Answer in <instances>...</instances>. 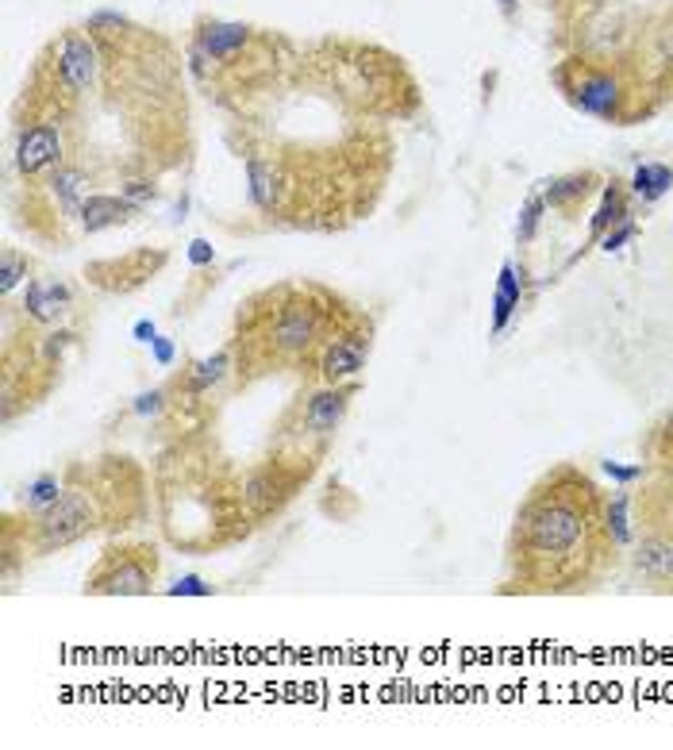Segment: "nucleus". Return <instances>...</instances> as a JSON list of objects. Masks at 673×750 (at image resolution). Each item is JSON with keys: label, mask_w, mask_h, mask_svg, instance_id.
Instances as JSON below:
<instances>
[{"label": "nucleus", "mask_w": 673, "mask_h": 750, "mask_svg": "<svg viewBox=\"0 0 673 750\" xmlns=\"http://www.w3.org/2000/svg\"><path fill=\"white\" fill-rule=\"evenodd\" d=\"M169 405H174V396H169V385H158V389H147V393L135 396L131 412L139 416V420H158L162 412H169Z\"/></svg>", "instance_id": "a878e982"}, {"label": "nucleus", "mask_w": 673, "mask_h": 750, "mask_svg": "<svg viewBox=\"0 0 673 750\" xmlns=\"http://www.w3.org/2000/svg\"><path fill=\"white\" fill-rule=\"evenodd\" d=\"M135 216H139V208H135L127 196L89 193L81 201V212H77V228H81L85 236H101V231L119 228V224H127V219H135Z\"/></svg>", "instance_id": "dca6fc26"}, {"label": "nucleus", "mask_w": 673, "mask_h": 750, "mask_svg": "<svg viewBox=\"0 0 673 750\" xmlns=\"http://www.w3.org/2000/svg\"><path fill=\"white\" fill-rule=\"evenodd\" d=\"M600 189H605V174H597V169H573V174H558V178L543 181V201H547V208L562 212V216H573V212L585 208Z\"/></svg>", "instance_id": "2eb2a0df"}, {"label": "nucleus", "mask_w": 673, "mask_h": 750, "mask_svg": "<svg viewBox=\"0 0 673 750\" xmlns=\"http://www.w3.org/2000/svg\"><path fill=\"white\" fill-rule=\"evenodd\" d=\"M116 186H119V196H127L139 212H143L147 204L158 201V181H154V174H147V169H131V174H124Z\"/></svg>", "instance_id": "5701e85b"}, {"label": "nucleus", "mask_w": 673, "mask_h": 750, "mask_svg": "<svg viewBox=\"0 0 673 750\" xmlns=\"http://www.w3.org/2000/svg\"><path fill=\"white\" fill-rule=\"evenodd\" d=\"M543 216H547V201H543V193H531L520 208V219H516V243L520 246L535 243L538 228H543Z\"/></svg>", "instance_id": "393cba45"}, {"label": "nucleus", "mask_w": 673, "mask_h": 750, "mask_svg": "<svg viewBox=\"0 0 673 750\" xmlns=\"http://www.w3.org/2000/svg\"><path fill=\"white\" fill-rule=\"evenodd\" d=\"M169 254L162 246H139V251H127L119 258H97L85 266V278L89 285L101 289L109 296H127L135 289H143L147 281H154L166 270Z\"/></svg>", "instance_id": "9d476101"}, {"label": "nucleus", "mask_w": 673, "mask_h": 750, "mask_svg": "<svg viewBox=\"0 0 673 750\" xmlns=\"http://www.w3.org/2000/svg\"><path fill=\"white\" fill-rule=\"evenodd\" d=\"M635 573L658 593H673V520L643 523L635 539Z\"/></svg>", "instance_id": "9b49d317"}, {"label": "nucleus", "mask_w": 673, "mask_h": 750, "mask_svg": "<svg viewBox=\"0 0 673 750\" xmlns=\"http://www.w3.org/2000/svg\"><path fill=\"white\" fill-rule=\"evenodd\" d=\"M500 9H505V16H516V0H497Z\"/></svg>", "instance_id": "473e14b6"}, {"label": "nucleus", "mask_w": 673, "mask_h": 750, "mask_svg": "<svg viewBox=\"0 0 673 750\" xmlns=\"http://www.w3.org/2000/svg\"><path fill=\"white\" fill-rule=\"evenodd\" d=\"M31 270H35V258L27 251H16V246H4V251H0V293H4V301H9L20 285L31 281Z\"/></svg>", "instance_id": "4be33fe9"}, {"label": "nucleus", "mask_w": 673, "mask_h": 750, "mask_svg": "<svg viewBox=\"0 0 673 750\" xmlns=\"http://www.w3.org/2000/svg\"><path fill=\"white\" fill-rule=\"evenodd\" d=\"M615 555L605 490L581 466H555L516 508L505 593H589L608 577Z\"/></svg>", "instance_id": "f257e3e1"}, {"label": "nucleus", "mask_w": 673, "mask_h": 750, "mask_svg": "<svg viewBox=\"0 0 673 750\" xmlns=\"http://www.w3.org/2000/svg\"><path fill=\"white\" fill-rule=\"evenodd\" d=\"M643 455H647L650 470L673 473V408L647 431V438H643Z\"/></svg>", "instance_id": "412c9836"}, {"label": "nucleus", "mask_w": 673, "mask_h": 750, "mask_svg": "<svg viewBox=\"0 0 673 750\" xmlns=\"http://www.w3.org/2000/svg\"><path fill=\"white\" fill-rule=\"evenodd\" d=\"M66 490L59 505L39 516H4V570L16 558L59 555L74 543L101 532H127L151 512V485L143 466L124 455H104L93 462H74L62 470Z\"/></svg>", "instance_id": "f03ea898"}, {"label": "nucleus", "mask_w": 673, "mask_h": 750, "mask_svg": "<svg viewBox=\"0 0 673 750\" xmlns=\"http://www.w3.org/2000/svg\"><path fill=\"white\" fill-rule=\"evenodd\" d=\"M162 558L154 543H109L85 573V597H147L158 585Z\"/></svg>", "instance_id": "1a4fd4ad"}, {"label": "nucleus", "mask_w": 673, "mask_h": 750, "mask_svg": "<svg viewBox=\"0 0 673 750\" xmlns=\"http://www.w3.org/2000/svg\"><path fill=\"white\" fill-rule=\"evenodd\" d=\"M627 189H632V196H639L643 204H655L673 189V169L665 166V162H643V166L635 169V178L627 181Z\"/></svg>", "instance_id": "6ab92c4d"}, {"label": "nucleus", "mask_w": 673, "mask_h": 750, "mask_svg": "<svg viewBox=\"0 0 673 750\" xmlns=\"http://www.w3.org/2000/svg\"><path fill=\"white\" fill-rule=\"evenodd\" d=\"M370 351H373V320L346 301L301 373H308L312 385H346V381L363 378L366 363H370Z\"/></svg>", "instance_id": "0eeeda50"}, {"label": "nucleus", "mask_w": 673, "mask_h": 750, "mask_svg": "<svg viewBox=\"0 0 673 750\" xmlns=\"http://www.w3.org/2000/svg\"><path fill=\"white\" fill-rule=\"evenodd\" d=\"M627 508H632V497H627V490L612 493L608 497V532H612L615 547H632L635 535H632V520H627Z\"/></svg>", "instance_id": "b1692460"}, {"label": "nucleus", "mask_w": 673, "mask_h": 750, "mask_svg": "<svg viewBox=\"0 0 673 750\" xmlns=\"http://www.w3.org/2000/svg\"><path fill=\"white\" fill-rule=\"evenodd\" d=\"M189 262H193L196 270H208L212 262H216V246H212L208 239H193V243H189Z\"/></svg>", "instance_id": "c85d7f7f"}, {"label": "nucleus", "mask_w": 673, "mask_h": 750, "mask_svg": "<svg viewBox=\"0 0 673 750\" xmlns=\"http://www.w3.org/2000/svg\"><path fill=\"white\" fill-rule=\"evenodd\" d=\"M632 54L650 74V81L658 85V93L670 97L673 93V4L643 31L639 47Z\"/></svg>", "instance_id": "4468645a"}, {"label": "nucleus", "mask_w": 673, "mask_h": 750, "mask_svg": "<svg viewBox=\"0 0 673 750\" xmlns=\"http://www.w3.org/2000/svg\"><path fill=\"white\" fill-rule=\"evenodd\" d=\"M605 473L608 478H615V481H623V485H627V481H639V478H647V466H620V462H605Z\"/></svg>", "instance_id": "c756f323"}, {"label": "nucleus", "mask_w": 673, "mask_h": 750, "mask_svg": "<svg viewBox=\"0 0 673 750\" xmlns=\"http://www.w3.org/2000/svg\"><path fill=\"white\" fill-rule=\"evenodd\" d=\"M169 597H212V585L204 582V577H196V573H189V577H181L177 585H169Z\"/></svg>", "instance_id": "cd10ccee"}, {"label": "nucleus", "mask_w": 673, "mask_h": 750, "mask_svg": "<svg viewBox=\"0 0 673 750\" xmlns=\"http://www.w3.org/2000/svg\"><path fill=\"white\" fill-rule=\"evenodd\" d=\"M231 373H236V355H231V346H224V351L212 355V358H196V363H189L186 370L174 373V378L166 381L169 396H174L169 412L181 408V405H196V401H204V396H208L212 389L224 385Z\"/></svg>", "instance_id": "f8f14e48"}, {"label": "nucleus", "mask_w": 673, "mask_h": 750, "mask_svg": "<svg viewBox=\"0 0 673 750\" xmlns=\"http://www.w3.org/2000/svg\"><path fill=\"white\" fill-rule=\"evenodd\" d=\"M131 335L139 339V343H154V339H158V331H154L151 320H139V323L131 328Z\"/></svg>", "instance_id": "2f4dec72"}, {"label": "nucleus", "mask_w": 673, "mask_h": 750, "mask_svg": "<svg viewBox=\"0 0 673 750\" xmlns=\"http://www.w3.org/2000/svg\"><path fill=\"white\" fill-rule=\"evenodd\" d=\"M635 236H639V224H635V219H623V224H615V228L608 231V236L600 239L597 246H600V251H608V254H612V251H620L623 243H632Z\"/></svg>", "instance_id": "bb28decb"}, {"label": "nucleus", "mask_w": 673, "mask_h": 750, "mask_svg": "<svg viewBox=\"0 0 673 750\" xmlns=\"http://www.w3.org/2000/svg\"><path fill=\"white\" fill-rule=\"evenodd\" d=\"M151 355H154V363L162 366V370H169L174 366V358H177V351H174V339H154L151 343Z\"/></svg>", "instance_id": "7c9ffc66"}, {"label": "nucleus", "mask_w": 673, "mask_h": 750, "mask_svg": "<svg viewBox=\"0 0 673 750\" xmlns=\"http://www.w3.org/2000/svg\"><path fill=\"white\" fill-rule=\"evenodd\" d=\"M523 301V278L516 270V262H505L497 274V289H493V320H488V335H505V328L512 323V316L520 313Z\"/></svg>", "instance_id": "a211bd4d"}, {"label": "nucleus", "mask_w": 673, "mask_h": 750, "mask_svg": "<svg viewBox=\"0 0 673 750\" xmlns=\"http://www.w3.org/2000/svg\"><path fill=\"white\" fill-rule=\"evenodd\" d=\"M77 308V296L66 281L59 278H31L24 285V320L31 328H62L66 316Z\"/></svg>", "instance_id": "ddd939ff"}, {"label": "nucleus", "mask_w": 673, "mask_h": 750, "mask_svg": "<svg viewBox=\"0 0 673 750\" xmlns=\"http://www.w3.org/2000/svg\"><path fill=\"white\" fill-rule=\"evenodd\" d=\"M154 508L166 543L186 555L224 550L254 527L239 473L204 431H186L162 450L154 466Z\"/></svg>", "instance_id": "7ed1b4c3"}, {"label": "nucleus", "mask_w": 673, "mask_h": 750, "mask_svg": "<svg viewBox=\"0 0 673 750\" xmlns=\"http://www.w3.org/2000/svg\"><path fill=\"white\" fill-rule=\"evenodd\" d=\"M550 81L558 85V93L585 116L600 119V124L627 127L635 119L650 116L662 104L658 85L639 66L635 54H566Z\"/></svg>", "instance_id": "39448f33"}, {"label": "nucleus", "mask_w": 673, "mask_h": 750, "mask_svg": "<svg viewBox=\"0 0 673 750\" xmlns=\"http://www.w3.org/2000/svg\"><path fill=\"white\" fill-rule=\"evenodd\" d=\"M316 470H320L316 458L289 455V450L274 447L262 462H254L251 470L239 473V490H243V505H246V516H251L254 527L285 512Z\"/></svg>", "instance_id": "6e6552de"}, {"label": "nucleus", "mask_w": 673, "mask_h": 750, "mask_svg": "<svg viewBox=\"0 0 673 750\" xmlns=\"http://www.w3.org/2000/svg\"><path fill=\"white\" fill-rule=\"evenodd\" d=\"M632 219V189L623 186L620 178H605V189H600V201L589 216V246H597L615 224Z\"/></svg>", "instance_id": "f3484780"}, {"label": "nucleus", "mask_w": 673, "mask_h": 750, "mask_svg": "<svg viewBox=\"0 0 673 750\" xmlns=\"http://www.w3.org/2000/svg\"><path fill=\"white\" fill-rule=\"evenodd\" d=\"M354 396H358V381L346 385H312L285 408L278 423V438L274 447L289 450V455H304L323 462L335 443L339 428H343L346 412H351Z\"/></svg>", "instance_id": "423d86ee"}, {"label": "nucleus", "mask_w": 673, "mask_h": 750, "mask_svg": "<svg viewBox=\"0 0 673 750\" xmlns=\"http://www.w3.org/2000/svg\"><path fill=\"white\" fill-rule=\"evenodd\" d=\"M343 296L320 281H281L239 308L236 316V378L254 381L278 370H304L320 339L343 308Z\"/></svg>", "instance_id": "20e7f679"}, {"label": "nucleus", "mask_w": 673, "mask_h": 750, "mask_svg": "<svg viewBox=\"0 0 673 750\" xmlns=\"http://www.w3.org/2000/svg\"><path fill=\"white\" fill-rule=\"evenodd\" d=\"M62 490H66V478H62V473H54V470L39 473V478H35L31 485L24 490L20 516H39V512H47V508H54V505H59V497H62Z\"/></svg>", "instance_id": "aec40b11"}]
</instances>
